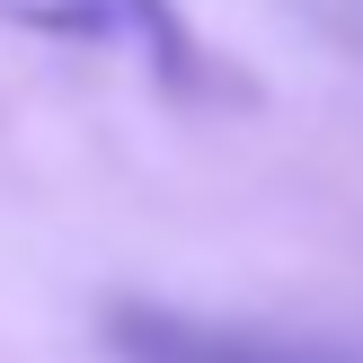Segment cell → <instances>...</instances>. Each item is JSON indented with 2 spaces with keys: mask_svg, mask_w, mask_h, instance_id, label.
<instances>
[{
  "mask_svg": "<svg viewBox=\"0 0 363 363\" xmlns=\"http://www.w3.org/2000/svg\"><path fill=\"white\" fill-rule=\"evenodd\" d=\"M0 27L45 35V45H71V53L133 62L142 80L177 89V98L222 89V62H213V45L186 27L177 0H0Z\"/></svg>",
  "mask_w": 363,
  "mask_h": 363,
  "instance_id": "cell-1",
  "label": "cell"
},
{
  "mask_svg": "<svg viewBox=\"0 0 363 363\" xmlns=\"http://www.w3.org/2000/svg\"><path fill=\"white\" fill-rule=\"evenodd\" d=\"M106 354L116 363H363L346 346L222 328V319H186V311H160V301H116L106 311Z\"/></svg>",
  "mask_w": 363,
  "mask_h": 363,
  "instance_id": "cell-2",
  "label": "cell"
}]
</instances>
